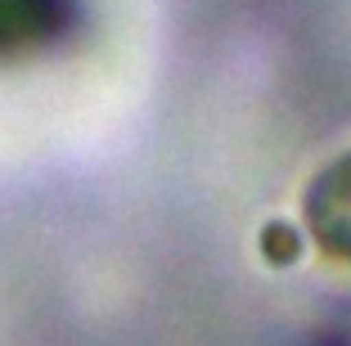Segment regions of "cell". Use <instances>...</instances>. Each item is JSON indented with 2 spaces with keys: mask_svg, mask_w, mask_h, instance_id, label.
I'll list each match as a JSON object with an SVG mask.
<instances>
[{
  "mask_svg": "<svg viewBox=\"0 0 351 346\" xmlns=\"http://www.w3.org/2000/svg\"><path fill=\"white\" fill-rule=\"evenodd\" d=\"M73 18V0H0V59H23L59 45Z\"/></svg>",
  "mask_w": 351,
  "mask_h": 346,
  "instance_id": "cell-2",
  "label": "cell"
},
{
  "mask_svg": "<svg viewBox=\"0 0 351 346\" xmlns=\"http://www.w3.org/2000/svg\"><path fill=\"white\" fill-rule=\"evenodd\" d=\"M302 225L311 243L329 261L351 265V149L306 180L302 189Z\"/></svg>",
  "mask_w": 351,
  "mask_h": 346,
  "instance_id": "cell-1",
  "label": "cell"
}]
</instances>
